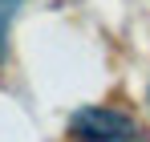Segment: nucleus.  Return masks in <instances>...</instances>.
Segmentation results:
<instances>
[{
	"label": "nucleus",
	"instance_id": "nucleus-1",
	"mask_svg": "<svg viewBox=\"0 0 150 142\" xmlns=\"http://www.w3.org/2000/svg\"><path fill=\"white\" fill-rule=\"evenodd\" d=\"M69 134L73 142H130L138 134V126L130 114L114 106H85L69 118Z\"/></svg>",
	"mask_w": 150,
	"mask_h": 142
},
{
	"label": "nucleus",
	"instance_id": "nucleus-2",
	"mask_svg": "<svg viewBox=\"0 0 150 142\" xmlns=\"http://www.w3.org/2000/svg\"><path fill=\"white\" fill-rule=\"evenodd\" d=\"M16 4H21V0H0V41H4V28H8V21H12Z\"/></svg>",
	"mask_w": 150,
	"mask_h": 142
}]
</instances>
